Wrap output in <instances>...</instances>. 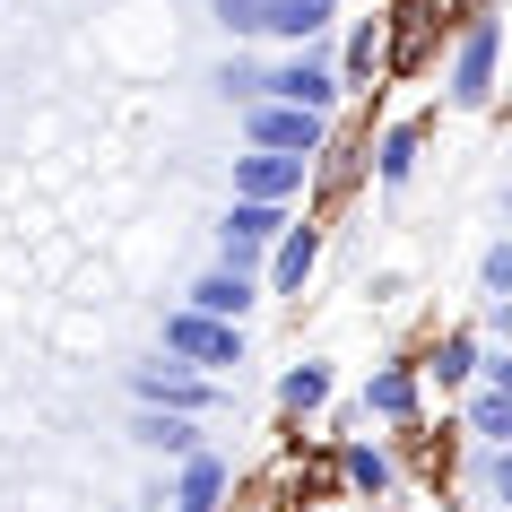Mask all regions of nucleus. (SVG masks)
I'll use <instances>...</instances> for the list:
<instances>
[{
  "label": "nucleus",
  "instance_id": "16",
  "mask_svg": "<svg viewBox=\"0 0 512 512\" xmlns=\"http://www.w3.org/2000/svg\"><path fill=\"white\" fill-rule=\"evenodd\" d=\"M330 400H339V374H330L322 356H296V365L278 374V417H287V426H304V417H330Z\"/></svg>",
  "mask_w": 512,
  "mask_h": 512
},
{
  "label": "nucleus",
  "instance_id": "23",
  "mask_svg": "<svg viewBox=\"0 0 512 512\" xmlns=\"http://www.w3.org/2000/svg\"><path fill=\"white\" fill-rule=\"evenodd\" d=\"M261 9H270V0H209V18L235 35V44H252V35H261Z\"/></svg>",
  "mask_w": 512,
  "mask_h": 512
},
{
  "label": "nucleus",
  "instance_id": "15",
  "mask_svg": "<svg viewBox=\"0 0 512 512\" xmlns=\"http://www.w3.org/2000/svg\"><path fill=\"white\" fill-rule=\"evenodd\" d=\"M131 443L157 460H191L209 443V417H183V408H131Z\"/></svg>",
  "mask_w": 512,
  "mask_h": 512
},
{
  "label": "nucleus",
  "instance_id": "14",
  "mask_svg": "<svg viewBox=\"0 0 512 512\" xmlns=\"http://www.w3.org/2000/svg\"><path fill=\"white\" fill-rule=\"evenodd\" d=\"M191 313H209V322H252V304H261V278L252 270H226V261H209V270L183 287Z\"/></svg>",
  "mask_w": 512,
  "mask_h": 512
},
{
  "label": "nucleus",
  "instance_id": "21",
  "mask_svg": "<svg viewBox=\"0 0 512 512\" xmlns=\"http://www.w3.org/2000/svg\"><path fill=\"white\" fill-rule=\"evenodd\" d=\"M261 70H270V61H252V53H243V44H235V53H226V61H217V96H226V105H252V96H261Z\"/></svg>",
  "mask_w": 512,
  "mask_h": 512
},
{
  "label": "nucleus",
  "instance_id": "6",
  "mask_svg": "<svg viewBox=\"0 0 512 512\" xmlns=\"http://www.w3.org/2000/svg\"><path fill=\"white\" fill-rule=\"evenodd\" d=\"M330 478L348 504H391L400 495V452H391V434H339L330 443Z\"/></svg>",
  "mask_w": 512,
  "mask_h": 512
},
{
  "label": "nucleus",
  "instance_id": "12",
  "mask_svg": "<svg viewBox=\"0 0 512 512\" xmlns=\"http://www.w3.org/2000/svg\"><path fill=\"white\" fill-rule=\"evenodd\" d=\"M417 165H426V122H382V131H365V174H374L382 200H400L417 183Z\"/></svg>",
  "mask_w": 512,
  "mask_h": 512
},
{
  "label": "nucleus",
  "instance_id": "17",
  "mask_svg": "<svg viewBox=\"0 0 512 512\" xmlns=\"http://www.w3.org/2000/svg\"><path fill=\"white\" fill-rule=\"evenodd\" d=\"M330 35H339V53H330V61H339V87L365 96V87L382 79V9H374V18H348V27H330Z\"/></svg>",
  "mask_w": 512,
  "mask_h": 512
},
{
  "label": "nucleus",
  "instance_id": "10",
  "mask_svg": "<svg viewBox=\"0 0 512 512\" xmlns=\"http://www.w3.org/2000/svg\"><path fill=\"white\" fill-rule=\"evenodd\" d=\"M287 217H296V209H270V200H226V217H217V261L261 278V252L278 243V226H287Z\"/></svg>",
  "mask_w": 512,
  "mask_h": 512
},
{
  "label": "nucleus",
  "instance_id": "13",
  "mask_svg": "<svg viewBox=\"0 0 512 512\" xmlns=\"http://www.w3.org/2000/svg\"><path fill=\"white\" fill-rule=\"evenodd\" d=\"M478 330L469 322H452V330H434L426 348H417V374H426V391H443V408L460 400V391H469V374H478Z\"/></svg>",
  "mask_w": 512,
  "mask_h": 512
},
{
  "label": "nucleus",
  "instance_id": "1",
  "mask_svg": "<svg viewBox=\"0 0 512 512\" xmlns=\"http://www.w3.org/2000/svg\"><path fill=\"white\" fill-rule=\"evenodd\" d=\"M495 87H504V0H469L443 35V105L495 113Z\"/></svg>",
  "mask_w": 512,
  "mask_h": 512
},
{
  "label": "nucleus",
  "instance_id": "20",
  "mask_svg": "<svg viewBox=\"0 0 512 512\" xmlns=\"http://www.w3.org/2000/svg\"><path fill=\"white\" fill-rule=\"evenodd\" d=\"M469 486L486 504H504L512 495V443H469Z\"/></svg>",
  "mask_w": 512,
  "mask_h": 512
},
{
  "label": "nucleus",
  "instance_id": "5",
  "mask_svg": "<svg viewBox=\"0 0 512 512\" xmlns=\"http://www.w3.org/2000/svg\"><path fill=\"white\" fill-rule=\"evenodd\" d=\"M122 391H131V408H183V417H217V408H226V382H217V374H191V365H174V356L131 365Z\"/></svg>",
  "mask_w": 512,
  "mask_h": 512
},
{
  "label": "nucleus",
  "instance_id": "9",
  "mask_svg": "<svg viewBox=\"0 0 512 512\" xmlns=\"http://www.w3.org/2000/svg\"><path fill=\"white\" fill-rule=\"evenodd\" d=\"M235 200H270V209H304V200H313V157L243 148V157H235Z\"/></svg>",
  "mask_w": 512,
  "mask_h": 512
},
{
  "label": "nucleus",
  "instance_id": "2",
  "mask_svg": "<svg viewBox=\"0 0 512 512\" xmlns=\"http://www.w3.org/2000/svg\"><path fill=\"white\" fill-rule=\"evenodd\" d=\"M157 356L191 365V374H235L243 365V322H209L191 304H165L157 313Z\"/></svg>",
  "mask_w": 512,
  "mask_h": 512
},
{
  "label": "nucleus",
  "instance_id": "7",
  "mask_svg": "<svg viewBox=\"0 0 512 512\" xmlns=\"http://www.w3.org/2000/svg\"><path fill=\"white\" fill-rule=\"evenodd\" d=\"M322 252H330V226L296 209L287 226H278V243L261 252V296H304L313 270H322Z\"/></svg>",
  "mask_w": 512,
  "mask_h": 512
},
{
  "label": "nucleus",
  "instance_id": "3",
  "mask_svg": "<svg viewBox=\"0 0 512 512\" xmlns=\"http://www.w3.org/2000/svg\"><path fill=\"white\" fill-rule=\"evenodd\" d=\"M235 131H243V148L322 157L330 139H339V113H304V105H278V96H252V105H235Z\"/></svg>",
  "mask_w": 512,
  "mask_h": 512
},
{
  "label": "nucleus",
  "instance_id": "22",
  "mask_svg": "<svg viewBox=\"0 0 512 512\" xmlns=\"http://www.w3.org/2000/svg\"><path fill=\"white\" fill-rule=\"evenodd\" d=\"M486 296H512V243H504V235L478 252V304H486Z\"/></svg>",
  "mask_w": 512,
  "mask_h": 512
},
{
  "label": "nucleus",
  "instance_id": "4",
  "mask_svg": "<svg viewBox=\"0 0 512 512\" xmlns=\"http://www.w3.org/2000/svg\"><path fill=\"white\" fill-rule=\"evenodd\" d=\"M261 96H278V105H304V113H339V105H348L330 44H287V53L261 70Z\"/></svg>",
  "mask_w": 512,
  "mask_h": 512
},
{
  "label": "nucleus",
  "instance_id": "8",
  "mask_svg": "<svg viewBox=\"0 0 512 512\" xmlns=\"http://www.w3.org/2000/svg\"><path fill=\"white\" fill-rule=\"evenodd\" d=\"M426 374H417V356H382L374 374H365V391H356V417H365V426H417V417H426Z\"/></svg>",
  "mask_w": 512,
  "mask_h": 512
},
{
  "label": "nucleus",
  "instance_id": "11",
  "mask_svg": "<svg viewBox=\"0 0 512 512\" xmlns=\"http://www.w3.org/2000/svg\"><path fill=\"white\" fill-rule=\"evenodd\" d=\"M235 504V460L200 443L191 460H174V478H165V512H226Z\"/></svg>",
  "mask_w": 512,
  "mask_h": 512
},
{
  "label": "nucleus",
  "instance_id": "18",
  "mask_svg": "<svg viewBox=\"0 0 512 512\" xmlns=\"http://www.w3.org/2000/svg\"><path fill=\"white\" fill-rule=\"evenodd\" d=\"M452 434H469V443H512V391L469 382V391L452 400Z\"/></svg>",
  "mask_w": 512,
  "mask_h": 512
},
{
  "label": "nucleus",
  "instance_id": "19",
  "mask_svg": "<svg viewBox=\"0 0 512 512\" xmlns=\"http://www.w3.org/2000/svg\"><path fill=\"white\" fill-rule=\"evenodd\" d=\"M330 27H339V0H270L261 9L270 44H330Z\"/></svg>",
  "mask_w": 512,
  "mask_h": 512
}]
</instances>
